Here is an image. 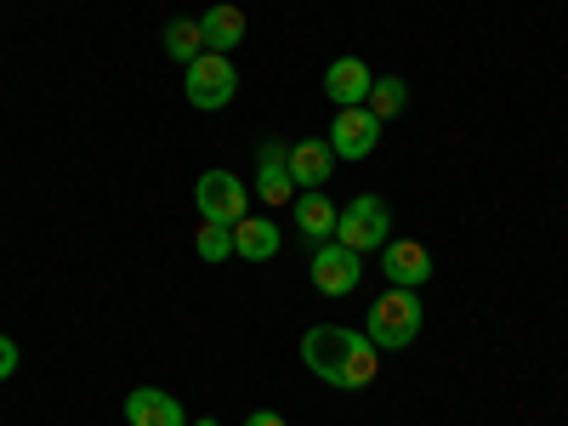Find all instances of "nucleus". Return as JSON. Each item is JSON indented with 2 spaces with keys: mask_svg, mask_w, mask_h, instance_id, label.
I'll return each instance as SVG.
<instances>
[{
  "mask_svg": "<svg viewBox=\"0 0 568 426\" xmlns=\"http://www.w3.org/2000/svg\"><path fill=\"white\" fill-rule=\"evenodd\" d=\"M302 364L318 375L324 387L336 393H364L375 382V369H382V353H375L369 336L358 329H342V324H313L302 336Z\"/></svg>",
  "mask_w": 568,
  "mask_h": 426,
  "instance_id": "nucleus-1",
  "label": "nucleus"
},
{
  "mask_svg": "<svg viewBox=\"0 0 568 426\" xmlns=\"http://www.w3.org/2000/svg\"><path fill=\"white\" fill-rule=\"evenodd\" d=\"M364 336L382 347V353H398L420 336V291H393L387 296H375V307L364 313Z\"/></svg>",
  "mask_w": 568,
  "mask_h": 426,
  "instance_id": "nucleus-2",
  "label": "nucleus"
},
{
  "mask_svg": "<svg viewBox=\"0 0 568 426\" xmlns=\"http://www.w3.org/2000/svg\"><path fill=\"white\" fill-rule=\"evenodd\" d=\"M182 91H187L194 109L216 114V109L233 103V91H240V69H233V58H222V52H200L194 63L182 69Z\"/></svg>",
  "mask_w": 568,
  "mask_h": 426,
  "instance_id": "nucleus-3",
  "label": "nucleus"
},
{
  "mask_svg": "<svg viewBox=\"0 0 568 426\" xmlns=\"http://www.w3.org/2000/svg\"><path fill=\"white\" fill-rule=\"evenodd\" d=\"M336 240H342L347 251H358V256L382 251V245L393 240V211H387V200L358 194V200H353V205L336 216Z\"/></svg>",
  "mask_w": 568,
  "mask_h": 426,
  "instance_id": "nucleus-4",
  "label": "nucleus"
},
{
  "mask_svg": "<svg viewBox=\"0 0 568 426\" xmlns=\"http://www.w3.org/2000/svg\"><path fill=\"white\" fill-rule=\"evenodd\" d=\"M194 205H200V222L233 227L240 216H251V187L233 176V171H205V176L194 182Z\"/></svg>",
  "mask_w": 568,
  "mask_h": 426,
  "instance_id": "nucleus-5",
  "label": "nucleus"
},
{
  "mask_svg": "<svg viewBox=\"0 0 568 426\" xmlns=\"http://www.w3.org/2000/svg\"><path fill=\"white\" fill-rule=\"evenodd\" d=\"M307 278H313V291H318V296H353V291H358V278H364V256L347 251L342 240H324V245H313Z\"/></svg>",
  "mask_w": 568,
  "mask_h": 426,
  "instance_id": "nucleus-6",
  "label": "nucleus"
},
{
  "mask_svg": "<svg viewBox=\"0 0 568 426\" xmlns=\"http://www.w3.org/2000/svg\"><path fill=\"white\" fill-rule=\"evenodd\" d=\"M375 142H382V120H375L369 109H336V125H329L336 160H369Z\"/></svg>",
  "mask_w": 568,
  "mask_h": 426,
  "instance_id": "nucleus-7",
  "label": "nucleus"
},
{
  "mask_svg": "<svg viewBox=\"0 0 568 426\" xmlns=\"http://www.w3.org/2000/svg\"><path fill=\"white\" fill-rule=\"evenodd\" d=\"M256 200H262V205H273V211L296 200L291 149H284V142H262V154H256Z\"/></svg>",
  "mask_w": 568,
  "mask_h": 426,
  "instance_id": "nucleus-8",
  "label": "nucleus"
},
{
  "mask_svg": "<svg viewBox=\"0 0 568 426\" xmlns=\"http://www.w3.org/2000/svg\"><path fill=\"white\" fill-rule=\"evenodd\" d=\"M382 273H387V284H398V291H420V284L433 278V256H426L420 240H387L382 245Z\"/></svg>",
  "mask_w": 568,
  "mask_h": 426,
  "instance_id": "nucleus-9",
  "label": "nucleus"
},
{
  "mask_svg": "<svg viewBox=\"0 0 568 426\" xmlns=\"http://www.w3.org/2000/svg\"><path fill=\"white\" fill-rule=\"evenodd\" d=\"M369 85H375V74H369L364 58H336V63L324 69V98L336 103V109H364L369 103Z\"/></svg>",
  "mask_w": 568,
  "mask_h": 426,
  "instance_id": "nucleus-10",
  "label": "nucleus"
},
{
  "mask_svg": "<svg viewBox=\"0 0 568 426\" xmlns=\"http://www.w3.org/2000/svg\"><path fill=\"white\" fill-rule=\"evenodd\" d=\"M329 165H336V149H329V136H302V142H291V176H296V194H307V187H324V182H329Z\"/></svg>",
  "mask_w": 568,
  "mask_h": 426,
  "instance_id": "nucleus-11",
  "label": "nucleus"
},
{
  "mask_svg": "<svg viewBox=\"0 0 568 426\" xmlns=\"http://www.w3.org/2000/svg\"><path fill=\"white\" fill-rule=\"evenodd\" d=\"M125 426H187V409L160 387H136L125 398Z\"/></svg>",
  "mask_w": 568,
  "mask_h": 426,
  "instance_id": "nucleus-12",
  "label": "nucleus"
},
{
  "mask_svg": "<svg viewBox=\"0 0 568 426\" xmlns=\"http://www.w3.org/2000/svg\"><path fill=\"white\" fill-rule=\"evenodd\" d=\"M291 211H296V233L307 245H324V240H336V205L324 200V187H307V194H296L291 200Z\"/></svg>",
  "mask_w": 568,
  "mask_h": 426,
  "instance_id": "nucleus-13",
  "label": "nucleus"
},
{
  "mask_svg": "<svg viewBox=\"0 0 568 426\" xmlns=\"http://www.w3.org/2000/svg\"><path fill=\"white\" fill-rule=\"evenodd\" d=\"M278 227L267 222V216H240L233 222V256L240 262H273L278 256Z\"/></svg>",
  "mask_w": 568,
  "mask_h": 426,
  "instance_id": "nucleus-14",
  "label": "nucleus"
},
{
  "mask_svg": "<svg viewBox=\"0 0 568 426\" xmlns=\"http://www.w3.org/2000/svg\"><path fill=\"white\" fill-rule=\"evenodd\" d=\"M200 29H205V52L233 58V52H240V40H245V12L227 7V0H216V7L200 18Z\"/></svg>",
  "mask_w": 568,
  "mask_h": 426,
  "instance_id": "nucleus-15",
  "label": "nucleus"
},
{
  "mask_svg": "<svg viewBox=\"0 0 568 426\" xmlns=\"http://www.w3.org/2000/svg\"><path fill=\"white\" fill-rule=\"evenodd\" d=\"M200 52H205V29H200V18H171V23H165V58H176V63L187 69Z\"/></svg>",
  "mask_w": 568,
  "mask_h": 426,
  "instance_id": "nucleus-16",
  "label": "nucleus"
},
{
  "mask_svg": "<svg viewBox=\"0 0 568 426\" xmlns=\"http://www.w3.org/2000/svg\"><path fill=\"white\" fill-rule=\"evenodd\" d=\"M404 103H409V85H404L398 74H375V85H369V103H364V109L387 125V120H398V114H404Z\"/></svg>",
  "mask_w": 568,
  "mask_h": 426,
  "instance_id": "nucleus-17",
  "label": "nucleus"
},
{
  "mask_svg": "<svg viewBox=\"0 0 568 426\" xmlns=\"http://www.w3.org/2000/svg\"><path fill=\"white\" fill-rule=\"evenodd\" d=\"M194 251H200L205 262H227V256H233V227H222V222H200Z\"/></svg>",
  "mask_w": 568,
  "mask_h": 426,
  "instance_id": "nucleus-18",
  "label": "nucleus"
},
{
  "mask_svg": "<svg viewBox=\"0 0 568 426\" xmlns=\"http://www.w3.org/2000/svg\"><path fill=\"white\" fill-rule=\"evenodd\" d=\"M18 358H23L18 342H12V336H0V382H12V375H18Z\"/></svg>",
  "mask_w": 568,
  "mask_h": 426,
  "instance_id": "nucleus-19",
  "label": "nucleus"
},
{
  "mask_svg": "<svg viewBox=\"0 0 568 426\" xmlns=\"http://www.w3.org/2000/svg\"><path fill=\"white\" fill-rule=\"evenodd\" d=\"M245 426H284V415H278V409H251Z\"/></svg>",
  "mask_w": 568,
  "mask_h": 426,
  "instance_id": "nucleus-20",
  "label": "nucleus"
}]
</instances>
